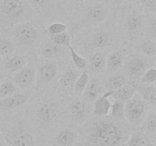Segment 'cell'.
<instances>
[{"label": "cell", "instance_id": "obj_12", "mask_svg": "<svg viewBox=\"0 0 156 146\" xmlns=\"http://www.w3.org/2000/svg\"><path fill=\"white\" fill-rule=\"evenodd\" d=\"M104 87L101 82L98 79L93 78L89 80L82 95L85 99L89 102L95 101L96 99L99 97L103 93Z\"/></svg>", "mask_w": 156, "mask_h": 146}, {"label": "cell", "instance_id": "obj_16", "mask_svg": "<svg viewBox=\"0 0 156 146\" xmlns=\"http://www.w3.org/2000/svg\"><path fill=\"white\" fill-rule=\"evenodd\" d=\"M106 56L102 53H96L90 57L89 64L91 69L96 72H103L107 66Z\"/></svg>", "mask_w": 156, "mask_h": 146}, {"label": "cell", "instance_id": "obj_44", "mask_svg": "<svg viewBox=\"0 0 156 146\" xmlns=\"http://www.w3.org/2000/svg\"><path fill=\"white\" fill-rule=\"evenodd\" d=\"M131 2H137V1H139V0H130Z\"/></svg>", "mask_w": 156, "mask_h": 146}, {"label": "cell", "instance_id": "obj_2", "mask_svg": "<svg viewBox=\"0 0 156 146\" xmlns=\"http://www.w3.org/2000/svg\"><path fill=\"white\" fill-rule=\"evenodd\" d=\"M125 118L133 127H138L142 124L146 115V104L141 96L135 95L125 103Z\"/></svg>", "mask_w": 156, "mask_h": 146}, {"label": "cell", "instance_id": "obj_45", "mask_svg": "<svg viewBox=\"0 0 156 146\" xmlns=\"http://www.w3.org/2000/svg\"><path fill=\"white\" fill-rule=\"evenodd\" d=\"M1 62H2V57L1 56H0V63H1Z\"/></svg>", "mask_w": 156, "mask_h": 146}, {"label": "cell", "instance_id": "obj_23", "mask_svg": "<svg viewBox=\"0 0 156 146\" xmlns=\"http://www.w3.org/2000/svg\"><path fill=\"white\" fill-rule=\"evenodd\" d=\"M89 80V75L87 72V71H83L82 74L79 75L77 80L75 82L74 86H73V90H74L76 95L79 96V97L82 96Z\"/></svg>", "mask_w": 156, "mask_h": 146}, {"label": "cell", "instance_id": "obj_1", "mask_svg": "<svg viewBox=\"0 0 156 146\" xmlns=\"http://www.w3.org/2000/svg\"><path fill=\"white\" fill-rule=\"evenodd\" d=\"M124 132L117 123L100 120L89 130L88 139L94 146H119L124 140Z\"/></svg>", "mask_w": 156, "mask_h": 146}, {"label": "cell", "instance_id": "obj_9", "mask_svg": "<svg viewBox=\"0 0 156 146\" xmlns=\"http://www.w3.org/2000/svg\"><path fill=\"white\" fill-rule=\"evenodd\" d=\"M58 71V66L54 62H47L41 65L37 73L38 84H47L53 81Z\"/></svg>", "mask_w": 156, "mask_h": 146}, {"label": "cell", "instance_id": "obj_42", "mask_svg": "<svg viewBox=\"0 0 156 146\" xmlns=\"http://www.w3.org/2000/svg\"><path fill=\"white\" fill-rule=\"evenodd\" d=\"M2 78H3V75H2V73L1 72V71H0V81L2 80Z\"/></svg>", "mask_w": 156, "mask_h": 146}, {"label": "cell", "instance_id": "obj_8", "mask_svg": "<svg viewBox=\"0 0 156 146\" xmlns=\"http://www.w3.org/2000/svg\"><path fill=\"white\" fill-rule=\"evenodd\" d=\"M1 9L9 18H17L24 12V5L22 0H2Z\"/></svg>", "mask_w": 156, "mask_h": 146}, {"label": "cell", "instance_id": "obj_3", "mask_svg": "<svg viewBox=\"0 0 156 146\" xmlns=\"http://www.w3.org/2000/svg\"><path fill=\"white\" fill-rule=\"evenodd\" d=\"M15 35L21 43L30 45L37 38V32L33 24L29 22L23 23L15 29Z\"/></svg>", "mask_w": 156, "mask_h": 146}, {"label": "cell", "instance_id": "obj_43", "mask_svg": "<svg viewBox=\"0 0 156 146\" xmlns=\"http://www.w3.org/2000/svg\"><path fill=\"white\" fill-rule=\"evenodd\" d=\"M112 1L115 2H121L122 0H112Z\"/></svg>", "mask_w": 156, "mask_h": 146}, {"label": "cell", "instance_id": "obj_39", "mask_svg": "<svg viewBox=\"0 0 156 146\" xmlns=\"http://www.w3.org/2000/svg\"><path fill=\"white\" fill-rule=\"evenodd\" d=\"M152 35H153V37H155V20L154 19L153 22H152Z\"/></svg>", "mask_w": 156, "mask_h": 146}, {"label": "cell", "instance_id": "obj_24", "mask_svg": "<svg viewBox=\"0 0 156 146\" xmlns=\"http://www.w3.org/2000/svg\"><path fill=\"white\" fill-rule=\"evenodd\" d=\"M109 34L105 30H98L94 34L92 37L93 47L98 49H102L106 47L109 43Z\"/></svg>", "mask_w": 156, "mask_h": 146}, {"label": "cell", "instance_id": "obj_17", "mask_svg": "<svg viewBox=\"0 0 156 146\" xmlns=\"http://www.w3.org/2000/svg\"><path fill=\"white\" fill-rule=\"evenodd\" d=\"M79 74L74 68H69L59 78V85L64 89L73 88L76 81L77 80Z\"/></svg>", "mask_w": 156, "mask_h": 146}, {"label": "cell", "instance_id": "obj_25", "mask_svg": "<svg viewBox=\"0 0 156 146\" xmlns=\"http://www.w3.org/2000/svg\"><path fill=\"white\" fill-rule=\"evenodd\" d=\"M126 78L121 73H116L109 78L108 82V86L110 91H114L126 85Z\"/></svg>", "mask_w": 156, "mask_h": 146}, {"label": "cell", "instance_id": "obj_34", "mask_svg": "<svg viewBox=\"0 0 156 146\" xmlns=\"http://www.w3.org/2000/svg\"><path fill=\"white\" fill-rule=\"evenodd\" d=\"M47 33H50V35L57 34V33H62L67 30V25L62 23H53L50 25L48 26L47 29Z\"/></svg>", "mask_w": 156, "mask_h": 146}, {"label": "cell", "instance_id": "obj_40", "mask_svg": "<svg viewBox=\"0 0 156 146\" xmlns=\"http://www.w3.org/2000/svg\"><path fill=\"white\" fill-rule=\"evenodd\" d=\"M32 1L34 2L35 3H37V4H44L47 0H32Z\"/></svg>", "mask_w": 156, "mask_h": 146}, {"label": "cell", "instance_id": "obj_31", "mask_svg": "<svg viewBox=\"0 0 156 146\" xmlns=\"http://www.w3.org/2000/svg\"><path fill=\"white\" fill-rule=\"evenodd\" d=\"M15 50L14 44L7 39H0V56H5L12 54Z\"/></svg>", "mask_w": 156, "mask_h": 146}, {"label": "cell", "instance_id": "obj_7", "mask_svg": "<svg viewBox=\"0 0 156 146\" xmlns=\"http://www.w3.org/2000/svg\"><path fill=\"white\" fill-rule=\"evenodd\" d=\"M149 68L150 67L147 59L141 56H133L126 63V71L133 78H140Z\"/></svg>", "mask_w": 156, "mask_h": 146}, {"label": "cell", "instance_id": "obj_15", "mask_svg": "<svg viewBox=\"0 0 156 146\" xmlns=\"http://www.w3.org/2000/svg\"><path fill=\"white\" fill-rule=\"evenodd\" d=\"M77 139V135L71 129H66L60 131L56 137V141L59 146H72Z\"/></svg>", "mask_w": 156, "mask_h": 146}, {"label": "cell", "instance_id": "obj_10", "mask_svg": "<svg viewBox=\"0 0 156 146\" xmlns=\"http://www.w3.org/2000/svg\"><path fill=\"white\" fill-rule=\"evenodd\" d=\"M70 113L76 121L84 122L90 113V106L83 100L75 99L70 104Z\"/></svg>", "mask_w": 156, "mask_h": 146}, {"label": "cell", "instance_id": "obj_26", "mask_svg": "<svg viewBox=\"0 0 156 146\" xmlns=\"http://www.w3.org/2000/svg\"><path fill=\"white\" fill-rule=\"evenodd\" d=\"M125 103L118 101V100H114L113 104H111V116L117 120H123L126 122L125 118Z\"/></svg>", "mask_w": 156, "mask_h": 146}, {"label": "cell", "instance_id": "obj_11", "mask_svg": "<svg viewBox=\"0 0 156 146\" xmlns=\"http://www.w3.org/2000/svg\"><path fill=\"white\" fill-rule=\"evenodd\" d=\"M112 91H108L98 97L94 101L92 113L95 116H107L111 107V103L109 97H111Z\"/></svg>", "mask_w": 156, "mask_h": 146}, {"label": "cell", "instance_id": "obj_4", "mask_svg": "<svg viewBox=\"0 0 156 146\" xmlns=\"http://www.w3.org/2000/svg\"><path fill=\"white\" fill-rule=\"evenodd\" d=\"M32 95V91L16 92L10 97L0 100V109L3 110H11L18 108L27 103Z\"/></svg>", "mask_w": 156, "mask_h": 146}, {"label": "cell", "instance_id": "obj_20", "mask_svg": "<svg viewBox=\"0 0 156 146\" xmlns=\"http://www.w3.org/2000/svg\"><path fill=\"white\" fill-rule=\"evenodd\" d=\"M12 146H34V138L28 132L20 131L14 135Z\"/></svg>", "mask_w": 156, "mask_h": 146}, {"label": "cell", "instance_id": "obj_13", "mask_svg": "<svg viewBox=\"0 0 156 146\" xmlns=\"http://www.w3.org/2000/svg\"><path fill=\"white\" fill-rule=\"evenodd\" d=\"M136 93V91L135 87L129 85H126L119 89L112 91V94H111V97H113L114 100H118V101L123 102V103H126L135 95Z\"/></svg>", "mask_w": 156, "mask_h": 146}, {"label": "cell", "instance_id": "obj_27", "mask_svg": "<svg viewBox=\"0 0 156 146\" xmlns=\"http://www.w3.org/2000/svg\"><path fill=\"white\" fill-rule=\"evenodd\" d=\"M68 49L69 50L70 52V56H71L72 59H73V62L74 63V65H76V67L77 68L80 70H83L85 71L88 66V62L85 58L82 57L81 56H79L75 50L73 49V47L71 45L68 46Z\"/></svg>", "mask_w": 156, "mask_h": 146}, {"label": "cell", "instance_id": "obj_41", "mask_svg": "<svg viewBox=\"0 0 156 146\" xmlns=\"http://www.w3.org/2000/svg\"><path fill=\"white\" fill-rule=\"evenodd\" d=\"M143 146H155V144L152 142H149V143H145V144Z\"/></svg>", "mask_w": 156, "mask_h": 146}, {"label": "cell", "instance_id": "obj_21", "mask_svg": "<svg viewBox=\"0 0 156 146\" xmlns=\"http://www.w3.org/2000/svg\"><path fill=\"white\" fill-rule=\"evenodd\" d=\"M106 61L108 68L112 70L118 69L123 65L124 55L120 51H114L108 55Z\"/></svg>", "mask_w": 156, "mask_h": 146}, {"label": "cell", "instance_id": "obj_14", "mask_svg": "<svg viewBox=\"0 0 156 146\" xmlns=\"http://www.w3.org/2000/svg\"><path fill=\"white\" fill-rule=\"evenodd\" d=\"M64 47L53 42L47 43L41 49V56L47 59H55L62 56L64 52Z\"/></svg>", "mask_w": 156, "mask_h": 146}, {"label": "cell", "instance_id": "obj_29", "mask_svg": "<svg viewBox=\"0 0 156 146\" xmlns=\"http://www.w3.org/2000/svg\"><path fill=\"white\" fill-rule=\"evenodd\" d=\"M17 92L16 87L12 82H5L0 86V100L10 97Z\"/></svg>", "mask_w": 156, "mask_h": 146}, {"label": "cell", "instance_id": "obj_19", "mask_svg": "<svg viewBox=\"0 0 156 146\" xmlns=\"http://www.w3.org/2000/svg\"><path fill=\"white\" fill-rule=\"evenodd\" d=\"M107 15L106 9L101 5H94L88 12V19L92 24H99L105 20Z\"/></svg>", "mask_w": 156, "mask_h": 146}, {"label": "cell", "instance_id": "obj_36", "mask_svg": "<svg viewBox=\"0 0 156 146\" xmlns=\"http://www.w3.org/2000/svg\"><path fill=\"white\" fill-rule=\"evenodd\" d=\"M146 129L151 133H155L156 129V114L152 113L147 116L146 120Z\"/></svg>", "mask_w": 156, "mask_h": 146}, {"label": "cell", "instance_id": "obj_22", "mask_svg": "<svg viewBox=\"0 0 156 146\" xmlns=\"http://www.w3.org/2000/svg\"><path fill=\"white\" fill-rule=\"evenodd\" d=\"M26 60L23 56H15L9 58L5 62V68L11 72H17L24 68Z\"/></svg>", "mask_w": 156, "mask_h": 146}, {"label": "cell", "instance_id": "obj_33", "mask_svg": "<svg viewBox=\"0 0 156 146\" xmlns=\"http://www.w3.org/2000/svg\"><path fill=\"white\" fill-rule=\"evenodd\" d=\"M140 50L146 56H155L156 53L155 43L152 40L145 41L140 46Z\"/></svg>", "mask_w": 156, "mask_h": 146}, {"label": "cell", "instance_id": "obj_30", "mask_svg": "<svg viewBox=\"0 0 156 146\" xmlns=\"http://www.w3.org/2000/svg\"><path fill=\"white\" fill-rule=\"evenodd\" d=\"M143 25V19L137 14H133L127 19V27L130 31H136L140 30Z\"/></svg>", "mask_w": 156, "mask_h": 146}, {"label": "cell", "instance_id": "obj_35", "mask_svg": "<svg viewBox=\"0 0 156 146\" xmlns=\"http://www.w3.org/2000/svg\"><path fill=\"white\" fill-rule=\"evenodd\" d=\"M145 144V139L143 135L139 133H134L131 135L126 142V146H143Z\"/></svg>", "mask_w": 156, "mask_h": 146}, {"label": "cell", "instance_id": "obj_6", "mask_svg": "<svg viewBox=\"0 0 156 146\" xmlns=\"http://www.w3.org/2000/svg\"><path fill=\"white\" fill-rule=\"evenodd\" d=\"M58 108L56 103L50 100L43 101L38 106L36 116L38 120L43 123H50L57 116Z\"/></svg>", "mask_w": 156, "mask_h": 146}, {"label": "cell", "instance_id": "obj_32", "mask_svg": "<svg viewBox=\"0 0 156 146\" xmlns=\"http://www.w3.org/2000/svg\"><path fill=\"white\" fill-rule=\"evenodd\" d=\"M141 82L145 84L152 85L154 84L156 81V69L155 67H150L140 77Z\"/></svg>", "mask_w": 156, "mask_h": 146}, {"label": "cell", "instance_id": "obj_38", "mask_svg": "<svg viewBox=\"0 0 156 146\" xmlns=\"http://www.w3.org/2000/svg\"><path fill=\"white\" fill-rule=\"evenodd\" d=\"M0 146H5V141L2 134L0 132Z\"/></svg>", "mask_w": 156, "mask_h": 146}, {"label": "cell", "instance_id": "obj_18", "mask_svg": "<svg viewBox=\"0 0 156 146\" xmlns=\"http://www.w3.org/2000/svg\"><path fill=\"white\" fill-rule=\"evenodd\" d=\"M136 93H138L143 100L149 103L155 105L156 103V88L154 84L144 87L136 88Z\"/></svg>", "mask_w": 156, "mask_h": 146}, {"label": "cell", "instance_id": "obj_37", "mask_svg": "<svg viewBox=\"0 0 156 146\" xmlns=\"http://www.w3.org/2000/svg\"><path fill=\"white\" fill-rule=\"evenodd\" d=\"M145 2L143 5L145 7V11L147 12H155V0H144Z\"/></svg>", "mask_w": 156, "mask_h": 146}, {"label": "cell", "instance_id": "obj_5", "mask_svg": "<svg viewBox=\"0 0 156 146\" xmlns=\"http://www.w3.org/2000/svg\"><path fill=\"white\" fill-rule=\"evenodd\" d=\"M37 72L34 68L31 67H24L17 71L14 76V82L23 90L30 88L36 80Z\"/></svg>", "mask_w": 156, "mask_h": 146}, {"label": "cell", "instance_id": "obj_28", "mask_svg": "<svg viewBox=\"0 0 156 146\" xmlns=\"http://www.w3.org/2000/svg\"><path fill=\"white\" fill-rule=\"evenodd\" d=\"M50 38L52 42L61 47H68L70 45L72 40L70 34L67 31L50 35Z\"/></svg>", "mask_w": 156, "mask_h": 146}]
</instances>
